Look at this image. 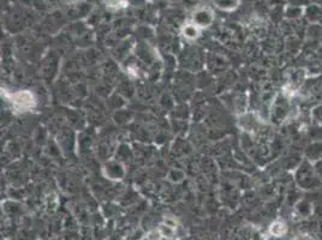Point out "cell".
<instances>
[{"mask_svg":"<svg viewBox=\"0 0 322 240\" xmlns=\"http://www.w3.org/2000/svg\"><path fill=\"white\" fill-rule=\"evenodd\" d=\"M159 231L161 233V236H162V238H167V239H171L174 237V233H176V230L174 228L170 227V226H167L166 223H161L159 226Z\"/></svg>","mask_w":322,"mask_h":240,"instance_id":"9c48e42d","label":"cell"},{"mask_svg":"<svg viewBox=\"0 0 322 240\" xmlns=\"http://www.w3.org/2000/svg\"><path fill=\"white\" fill-rule=\"evenodd\" d=\"M163 223H166L167 226H170V227L174 228V230H177V221L173 219V217L171 216H166L165 219H163Z\"/></svg>","mask_w":322,"mask_h":240,"instance_id":"7c38bea8","label":"cell"},{"mask_svg":"<svg viewBox=\"0 0 322 240\" xmlns=\"http://www.w3.org/2000/svg\"><path fill=\"white\" fill-rule=\"evenodd\" d=\"M299 168H301V167H299ZM310 168H312V167L304 166V167H302L301 171H299V177H304V178H302V179H298L299 185L302 184V185L305 186V188H308V189H309V186H313L314 183L316 181L315 173H314Z\"/></svg>","mask_w":322,"mask_h":240,"instance_id":"5b68a950","label":"cell"},{"mask_svg":"<svg viewBox=\"0 0 322 240\" xmlns=\"http://www.w3.org/2000/svg\"><path fill=\"white\" fill-rule=\"evenodd\" d=\"M102 172H104V175L110 180H123L124 175H125V168H124L123 164H121L119 162H112L105 164L102 167Z\"/></svg>","mask_w":322,"mask_h":240,"instance_id":"3957f363","label":"cell"},{"mask_svg":"<svg viewBox=\"0 0 322 240\" xmlns=\"http://www.w3.org/2000/svg\"><path fill=\"white\" fill-rule=\"evenodd\" d=\"M161 238H162V236H161L159 228H158V230L151 231L148 234H147V239L148 240H160Z\"/></svg>","mask_w":322,"mask_h":240,"instance_id":"8fae6325","label":"cell"},{"mask_svg":"<svg viewBox=\"0 0 322 240\" xmlns=\"http://www.w3.org/2000/svg\"><path fill=\"white\" fill-rule=\"evenodd\" d=\"M305 7L298 6V5H287L286 9H285V16L287 18L291 19H297L304 15Z\"/></svg>","mask_w":322,"mask_h":240,"instance_id":"ba28073f","label":"cell"},{"mask_svg":"<svg viewBox=\"0 0 322 240\" xmlns=\"http://www.w3.org/2000/svg\"><path fill=\"white\" fill-rule=\"evenodd\" d=\"M213 4L216 9L225 11V12H232L238 9L241 0H213Z\"/></svg>","mask_w":322,"mask_h":240,"instance_id":"8992f818","label":"cell"},{"mask_svg":"<svg viewBox=\"0 0 322 240\" xmlns=\"http://www.w3.org/2000/svg\"><path fill=\"white\" fill-rule=\"evenodd\" d=\"M127 5H129L127 0H107V6L116 10L125 9Z\"/></svg>","mask_w":322,"mask_h":240,"instance_id":"30bf717a","label":"cell"},{"mask_svg":"<svg viewBox=\"0 0 322 240\" xmlns=\"http://www.w3.org/2000/svg\"><path fill=\"white\" fill-rule=\"evenodd\" d=\"M180 33H182V36L185 40L195 41L200 38V35H201V29H200L193 21H189L182 27Z\"/></svg>","mask_w":322,"mask_h":240,"instance_id":"277c9868","label":"cell"},{"mask_svg":"<svg viewBox=\"0 0 322 240\" xmlns=\"http://www.w3.org/2000/svg\"><path fill=\"white\" fill-rule=\"evenodd\" d=\"M287 233V226L282 220H277L269 226V234L276 238H280V237H284L285 234Z\"/></svg>","mask_w":322,"mask_h":240,"instance_id":"52a82bcc","label":"cell"},{"mask_svg":"<svg viewBox=\"0 0 322 240\" xmlns=\"http://www.w3.org/2000/svg\"><path fill=\"white\" fill-rule=\"evenodd\" d=\"M201 30L207 29L214 22V11L208 6H200L194 10L191 19Z\"/></svg>","mask_w":322,"mask_h":240,"instance_id":"7a4b0ae2","label":"cell"},{"mask_svg":"<svg viewBox=\"0 0 322 240\" xmlns=\"http://www.w3.org/2000/svg\"><path fill=\"white\" fill-rule=\"evenodd\" d=\"M10 102L12 103L13 108L18 112H28L33 110L35 106V97L29 90H19L16 93L10 94L9 96Z\"/></svg>","mask_w":322,"mask_h":240,"instance_id":"6da1fadb","label":"cell"}]
</instances>
